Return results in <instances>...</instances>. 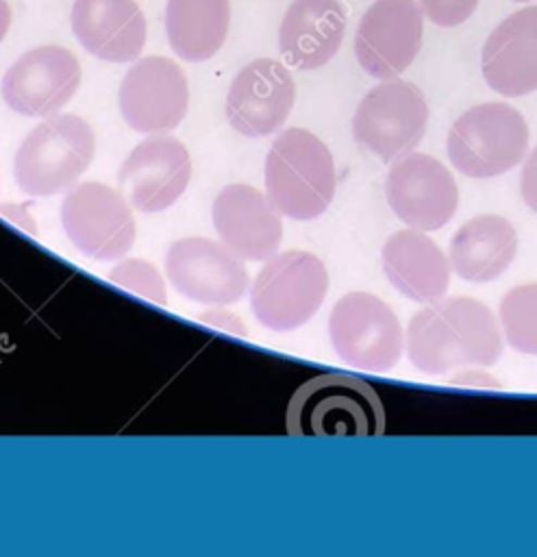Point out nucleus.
Here are the masks:
<instances>
[{
  "instance_id": "1",
  "label": "nucleus",
  "mask_w": 537,
  "mask_h": 557,
  "mask_svg": "<svg viewBox=\"0 0 537 557\" xmlns=\"http://www.w3.org/2000/svg\"><path fill=\"white\" fill-rule=\"evenodd\" d=\"M409 361L424 374L489 368L502 357V331L494 311L470 296L439 298L420 309L404 331Z\"/></svg>"
},
{
  "instance_id": "2",
  "label": "nucleus",
  "mask_w": 537,
  "mask_h": 557,
  "mask_svg": "<svg viewBox=\"0 0 537 557\" xmlns=\"http://www.w3.org/2000/svg\"><path fill=\"white\" fill-rule=\"evenodd\" d=\"M337 174L328 146L307 128H285L265 157V194L291 220L322 215L335 198Z\"/></svg>"
},
{
  "instance_id": "3",
  "label": "nucleus",
  "mask_w": 537,
  "mask_h": 557,
  "mask_svg": "<svg viewBox=\"0 0 537 557\" xmlns=\"http://www.w3.org/2000/svg\"><path fill=\"white\" fill-rule=\"evenodd\" d=\"M96 157V135L76 113H54L33 126L13 157V178L26 196L67 191Z\"/></svg>"
},
{
  "instance_id": "4",
  "label": "nucleus",
  "mask_w": 537,
  "mask_h": 557,
  "mask_svg": "<svg viewBox=\"0 0 537 557\" xmlns=\"http://www.w3.org/2000/svg\"><path fill=\"white\" fill-rule=\"evenodd\" d=\"M291 435H378L385 409L378 394L350 374H320L302 383L287 409Z\"/></svg>"
},
{
  "instance_id": "5",
  "label": "nucleus",
  "mask_w": 537,
  "mask_h": 557,
  "mask_svg": "<svg viewBox=\"0 0 537 557\" xmlns=\"http://www.w3.org/2000/svg\"><path fill=\"white\" fill-rule=\"evenodd\" d=\"M528 137V124L515 107L485 102L470 107L452 122L446 150L461 174L494 178L526 157Z\"/></svg>"
},
{
  "instance_id": "6",
  "label": "nucleus",
  "mask_w": 537,
  "mask_h": 557,
  "mask_svg": "<svg viewBox=\"0 0 537 557\" xmlns=\"http://www.w3.org/2000/svg\"><path fill=\"white\" fill-rule=\"evenodd\" d=\"M328 292V270L309 250H285L265 259L250 287L254 318L270 331L285 333L307 324Z\"/></svg>"
},
{
  "instance_id": "7",
  "label": "nucleus",
  "mask_w": 537,
  "mask_h": 557,
  "mask_svg": "<svg viewBox=\"0 0 537 557\" xmlns=\"http://www.w3.org/2000/svg\"><path fill=\"white\" fill-rule=\"evenodd\" d=\"M328 335L337 357L357 370L387 372L404 350L398 315L370 292H350L333 305Z\"/></svg>"
},
{
  "instance_id": "8",
  "label": "nucleus",
  "mask_w": 537,
  "mask_h": 557,
  "mask_svg": "<svg viewBox=\"0 0 537 557\" xmlns=\"http://www.w3.org/2000/svg\"><path fill=\"white\" fill-rule=\"evenodd\" d=\"M428 104L415 83L387 78L357 104L352 135L380 161H394L417 148L426 133Z\"/></svg>"
},
{
  "instance_id": "9",
  "label": "nucleus",
  "mask_w": 537,
  "mask_h": 557,
  "mask_svg": "<svg viewBox=\"0 0 537 557\" xmlns=\"http://www.w3.org/2000/svg\"><path fill=\"white\" fill-rule=\"evenodd\" d=\"M61 226L67 239L96 261L122 259L133 248L137 235L126 196L98 181L76 183L65 191Z\"/></svg>"
},
{
  "instance_id": "10",
  "label": "nucleus",
  "mask_w": 537,
  "mask_h": 557,
  "mask_svg": "<svg viewBox=\"0 0 537 557\" xmlns=\"http://www.w3.org/2000/svg\"><path fill=\"white\" fill-rule=\"evenodd\" d=\"M80 63L63 46L46 44L20 54L2 76L0 94L9 109L26 117L59 113L80 87Z\"/></svg>"
},
{
  "instance_id": "11",
  "label": "nucleus",
  "mask_w": 537,
  "mask_h": 557,
  "mask_svg": "<svg viewBox=\"0 0 537 557\" xmlns=\"http://www.w3.org/2000/svg\"><path fill=\"white\" fill-rule=\"evenodd\" d=\"M385 196L398 220L424 233L446 226L459 207V187L450 170L417 150L391 161Z\"/></svg>"
},
{
  "instance_id": "12",
  "label": "nucleus",
  "mask_w": 537,
  "mask_h": 557,
  "mask_svg": "<svg viewBox=\"0 0 537 557\" xmlns=\"http://www.w3.org/2000/svg\"><path fill=\"white\" fill-rule=\"evenodd\" d=\"M165 276L191 302L233 305L248 289L243 259L209 237L176 239L165 252Z\"/></svg>"
},
{
  "instance_id": "13",
  "label": "nucleus",
  "mask_w": 537,
  "mask_h": 557,
  "mask_svg": "<svg viewBox=\"0 0 537 557\" xmlns=\"http://www.w3.org/2000/svg\"><path fill=\"white\" fill-rule=\"evenodd\" d=\"M117 104L124 122L133 131H172L187 115V76L180 65L167 57H143L126 70L120 83Z\"/></svg>"
},
{
  "instance_id": "14",
  "label": "nucleus",
  "mask_w": 537,
  "mask_h": 557,
  "mask_svg": "<svg viewBox=\"0 0 537 557\" xmlns=\"http://www.w3.org/2000/svg\"><path fill=\"white\" fill-rule=\"evenodd\" d=\"M422 30V7L415 0H376L357 26L359 65L374 78H396L415 61Z\"/></svg>"
},
{
  "instance_id": "15",
  "label": "nucleus",
  "mask_w": 537,
  "mask_h": 557,
  "mask_svg": "<svg viewBox=\"0 0 537 557\" xmlns=\"http://www.w3.org/2000/svg\"><path fill=\"white\" fill-rule=\"evenodd\" d=\"M191 181V157L176 137L154 135L139 141L117 170V183L130 207L159 213L172 207Z\"/></svg>"
},
{
  "instance_id": "16",
  "label": "nucleus",
  "mask_w": 537,
  "mask_h": 557,
  "mask_svg": "<svg viewBox=\"0 0 537 557\" xmlns=\"http://www.w3.org/2000/svg\"><path fill=\"white\" fill-rule=\"evenodd\" d=\"M296 102L291 72L276 59H254L233 78L226 94V120L243 137L278 131Z\"/></svg>"
},
{
  "instance_id": "17",
  "label": "nucleus",
  "mask_w": 537,
  "mask_h": 557,
  "mask_svg": "<svg viewBox=\"0 0 537 557\" xmlns=\"http://www.w3.org/2000/svg\"><path fill=\"white\" fill-rule=\"evenodd\" d=\"M213 228L243 261H265L276 255L283 239V213L267 194L246 183L220 189L211 209Z\"/></svg>"
},
{
  "instance_id": "18",
  "label": "nucleus",
  "mask_w": 537,
  "mask_h": 557,
  "mask_svg": "<svg viewBox=\"0 0 537 557\" xmlns=\"http://www.w3.org/2000/svg\"><path fill=\"white\" fill-rule=\"evenodd\" d=\"M487 85L509 98L537 89V7L504 17L487 37L480 52Z\"/></svg>"
},
{
  "instance_id": "19",
  "label": "nucleus",
  "mask_w": 537,
  "mask_h": 557,
  "mask_svg": "<svg viewBox=\"0 0 537 557\" xmlns=\"http://www.w3.org/2000/svg\"><path fill=\"white\" fill-rule=\"evenodd\" d=\"M70 26L89 54L111 63L135 61L148 35L135 0H74Z\"/></svg>"
},
{
  "instance_id": "20",
  "label": "nucleus",
  "mask_w": 537,
  "mask_h": 557,
  "mask_svg": "<svg viewBox=\"0 0 537 557\" xmlns=\"http://www.w3.org/2000/svg\"><path fill=\"white\" fill-rule=\"evenodd\" d=\"M383 270L387 281L409 300L430 305L446 296L450 261L441 248L417 228H402L383 244Z\"/></svg>"
},
{
  "instance_id": "21",
  "label": "nucleus",
  "mask_w": 537,
  "mask_h": 557,
  "mask_svg": "<svg viewBox=\"0 0 537 557\" xmlns=\"http://www.w3.org/2000/svg\"><path fill=\"white\" fill-rule=\"evenodd\" d=\"M346 13L337 0H294L278 28V50L296 70H317L339 50Z\"/></svg>"
},
{
  "instance_id": "22",
  "label": "nucleus",
  "mask_w": 537,
  "mask_h": 557,
  "mask_svg": "<svg viewBox=\"0 0 537 557\" xmlns=\"http://www.w3.org/2000/svg\"><path fill=\"white\" fill-rule=\"evenodd\" d=\"M450 268L467 283H491L502 276L517 255L515 226L498 215L483 213L463 222L450 239Z\"/></svg>"
},
{
  "instance_id": "23",
  "label": "nucleus",
  "mask_w": 537,
  "mask_h": 557,
  "mask_svg": "<svg viewBox=\"0 0 537 557\" xmlns=\"http://www.w3.org/2000/svg\"><path fill=\"white\" fill-rule=\"evenodd\" d=\"M230 26L228 0H167L165 33L170 48L189 63L211 59Z\"/></svg>"
},
{
  "instance_id": "24",
  "label": "nucleus",
  "mask_w": 537,
  "mask_h": 557,
  "mask_svg": "<svg viewBox=\"0 0 537 557\" xmlns=\"http://www.w3.org/2000/svg\"><path fill=\"white\" fill-rule=\"evenodd\" d=\"M500 326L511 348L537 357V283L515 285L502 296Z\"/></svg>"
},
{
  "instance_id": "25",
  "label": "nucleus",
  "mask_w": 537,
  "mask_h": 557,
  "mask_svg": "<svg viewBox=\"0 0 537 557\" xmlns=\"http://www.w3.org/2000/svg\"><path fill=\"white\" fill-rule=\"evenodd\" d=\"M107 278L113 285H120L141 298H148L157 305H165L167 302V294H165V281L163 274L159 272V268L146 259H122L117 265L111 268V272L107 274Z\"/></svg>"
},
{
  "instance_id": "26",
  "label": "nucleus",
  "mask_w": 537,
  "mask_h": 557,
  "mask_svg": "<svg viewBox=\"0 0 537 557\" xmlns=\"http://www.w3.org/2000/svg\"><path fill=\"white\" fill-rule=\"evenodd\" d=\"M478 0H420L422 11L433 24L450 28L463 24L476 9Z\"/></svg>"
},
{
  "instance_id": "27",
  "label": "nucleus",
  "mask_w": 537,
  "mask_h": 557,
  "mask_svg": "<svg viewBox=\"0 0 537 557\" xmlns=\"http://www.w3.org/2000/svg\"><path fill=\"white\" fill-rule=\"evenodd\" d=\"M520 191L528 209L537 213V146L530 150L522 165V176H520Z\"/></svg>"
},
{
  "instance_id": "28",
  "label": "nucleus",
  "mask_w": 537,
  "mask_h": 557,
  "mask_svg": "<svg viewBox=\"0 0 537 557\" xmlns=\"http://www.w3.org/2000/svg\"><path fill=\"white\" fill-rule=\"evenodd\" d=\"M202 320L204 322H209V324H213V326H220V329H224V331H235V333H239V335H243L246 333V326L233 315V313H228V311H222V309H215V311H207L204 315H202Z\"/></svg>"
},
{
  "instance_id": "29",
  "label": "nucleus",
  "mask_w": 537,
  "mask_h": 557,
  "mask_svg": "<svg viewBox=\"0 0 537 557\" xmlns=\"http://www.w3.org/2000/svg\"><path fill=\"white\" fill-rule=\"evenodd\" d=\"M452 383H463V385H491V387L498 385V381H496L494 376H489L487 372H465V370H461V372L452 379Z\"/></svg>"
},
{
  "instance_id": "30",
  "label": "nucleus",
  "mask_w": 537,
  "mask_h": 557,
  "mask_svg": "<svg viewBox=\"0 0 537 557\" xmlns=\"http://www.w3.org/2000/svg\"><path fill=\"white\" fill-rule=\"evenodd\" d=\"M11 26V7L7 0H0V41L7 37Z\"/></svg>"
},
{
  "instance_id": "31",
  "label": "nucleus",
  "mask_w": 537,
  "mask_h": 557,
  "mask_svg": "<svg viewBox=\"0 0 537 557\" xmlns=\"http://www.w3.org/2000/svg\"><path fill=\"white\" fill-rule=\"evenodd\" d=\"M515 2H526V0H515Z\"/></svg>"
}]
</instances>
